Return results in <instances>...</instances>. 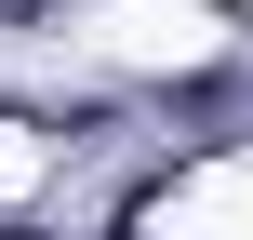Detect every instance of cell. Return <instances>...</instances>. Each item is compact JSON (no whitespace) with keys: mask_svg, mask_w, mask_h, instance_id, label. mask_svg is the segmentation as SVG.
Returning <instances> with one entry per match:
<instances>
[{"mask_svg":"<svg viewBox=\"0 0 253 240\" xmlns=\"http://www.w3.org/2000/svg\"><path fill=\"white\" fill-rule=\"evenodd\" d=\"M0 240H40V227H0Z\"/></svg>","mask_w":253,"mask_h":240,"instance_id":"cell-1","label":"cell"}]
</instances>
